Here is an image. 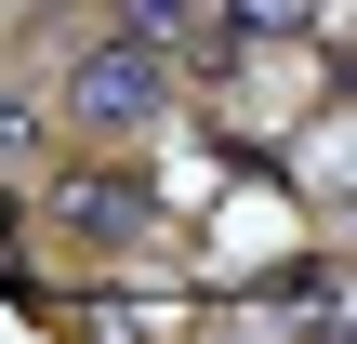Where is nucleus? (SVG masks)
Instances as JSON below:
<instances>
[{
    "mask_svg": "<svg viewBox=\"0 0 357 344\" xmlns=\"http://www.w3.org/2000/svg\"><path fill=\"white\" fill-rule=\"evenodd\" d=\"M53 119L66 133H93V146H146L159 119H172V53H146V40H93L66 80H53Z\"/></svg>",
    "mask_w": 357,
    "mask_h": 344,
    "instance_id": "f257e3e1",
    "label": "nucleus"
},
{
    "mask_svg": "<svg viewBox=\"0 0 357 344\" xmlns=\"http://www.w3.org/2000/svg\"><path fill=\"white\" fill-rule=\"evenodd\" d=\"M199 13H212V0H119V40H146V53H185V40H199Z\"/></svg>",
    "mask_w": 357,
    "mask_h": 344,
    "instance_id": "7ed1b4c3",
    "label": "nucleus"
},
{
    "mask_svg": "<svg viewBox=\"0 0 357 344\" xmlns=\"http://www.w3.org/2000/svg\"><path fill=\"white\" fill-rule=\"evenodd\" d=\"M66 212H79V239H146V225H159V199H146V186H79Z\"/></svg>",
    "mask_w": 357,
    "mask_h": 344,
    "instance_id": "f03ea898",
    "label": "nucleus"
},
{
    "mask_svg": "<svg viewBox=\"0 0 357 344\" xmlns=\"http://www.w3.org/2000/svg\"><path fill=\"white\" fill-rule=\"evenodd\" d=\"M26 146H40V119H26V106L0 93V159H26Z\"/></svg>",
    "mask_w": 357,
    "mask_h": 344,
    "instance_id": "20e7f679",
    "label": "nucleus"
}]
</instances>
